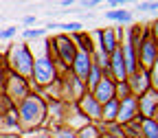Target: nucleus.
<instances>
[{"mask_svg":"<svg viewBox=\"0 0 158 138\" xmlns=\"http://www.w3.org/2000/svg\"><path fill=\"white\" fill-rule=\"evenodd\" d=\"M18 114H20V121H22L27 127H33L37 125L40 121H42V116H44V105L42 101H40L37 96H24L22 101H20L18 105Z\"/></svg>","mask_w":158,"mask_h":138,"instance_id":"f257e3e1","label":"nucleus"},{"mask_svg":"<svg viewBox=\"0 0 158 138\" xmlns=\"http://www.w3.org/2000/svg\"><path fill=\"white\" fill-rule=\"evenodd\" d=\"M9 64H11V68H13L20 77L33 75V59H31V53H29V48L22 46V44H18V46L11 51Z\"/></svg>","mask_w":158,"mask_h":138,"instance_id":"f03ea898","label":"nucleus"},{"mask_svg":"<svg viewBox=\"0 0 158 138\" xmlns=\"http://www.w3.org/2000/svg\"><path fill=\"white\" fill-rule=\"evenodd\" d=\"M33 75L40 83H48L51 79H53V64H51V59L48 57H40L33 62Z\"/></svg>","mask_w":158,"mask_h":138,"instance_id":"7ed1b4c3","label":"nucleus"},{"mask_svg":"<svg viewBox=\"0 0 158 138\" xmlns=\"http://www.w3.org/2000/svg\"><path fill=\"white\" fill-rule=\"evenodd\" d=\"M141 62L147 70H152V66L156 64V44L152 37H145L141 44Z\"/></svg>","mask_w":158,"mask_h":138,"instance_id":"20e7f679","label":"nucleus"},{"mask_svg":"<svg viewBox=\"0 0 158 138\" xmlns=\"http://www.w3.org/2000/svg\"><path fill=\"white\" fill-rule=\"evenodd\" d=\"M97 90H94V101L99 103H108V101H112L114 99V83L110 81V79H101L97 86H94Z\"/></svg>","mask_w":158,"mask_h":138,"instance_id":"39448f33","label":"nucleus"},{"mask_svg":"<svg viewBox=\"0 0 158 138\" xmlns=\"http://www.w3.org/2000/svg\"><path fill=\"white\" fill-rule=\"evenodd\" d=\"M136 110H138V103H136V99H134V96H127V99H123V105L118 108V112H116L118 121H121V123H127V121H132V118L136 116Z\"/></svg>","mask_w":158,"mask_h":138,"instance_id":"423d86ee","label":"nucleus"},{"mask_svg":"<svg viewBox=\"0 0 158 138\" xmlns=\"http://www.w3.org/2000/svg\"><path fill=\"white\" fill-rule=\"evenodd\" d=\"M88 70H90V59H88V51H79L77 55H75V72H77V79L81 77V79H86L88 77Z\"/></svg>","mask_w":158,"mask_h":138,"instance_id":"0eeeda50","label":"nucleus"},{"mask_svg":"<svg viewBox=\"0 0 158 138\" xmlns=\"http://www.w3.org/2000/svg\"><path fill=\"white\" fill-rule=\"evenodd\" d=\"M27 81H22V77L20 75H13L11 77V81H9V99H22L27 96V90H24Z\"/></svg>","mask_w":158,"mask_h":138,"instance_id":"6e6552de","label":"nucleus"},{"mask_svg":"<svg viewBox=\"0 0 158 138\" xmlns=\"http://www.w3.org/2000/svg\"><path fill=\"white\" fill-rule=\"evenodd\" d=\"M55 44H57V51H59V55H62V59H64L66 64H70L73 59H75V55H77L75 48H73V44L68 42L66 37H57V39H55Z\"/></svg>","mask_w":158,"mask_h":138,"instance_id":"1a4fd4ad","label":"nucleus"},{"mask_svg":"<svg viewBox=\"0 0 158 138\" xmlns=\"http://www.w3.org/2000/svg\"><path fill=\"white\" fill-rule=\"evenodd\" d=\"M156 103H158V94L147 90V92L143 94V99H141V112H143L145 116H154V112H156Z\"/></svg>","mask_w":158,"mask_h":138,"instance_id":"9d476101","label":"nucleus"},{"mask_svg":"<svg viewBox=\"0 0 158 138\" xmlns=\"http://www.w3.org/2000/svg\"><path fill=\"white\" fill-rule=\"evenodd\" d=\"M112 70H114V77L118 79V81H123V79L127 77V72H125V64H123V57H121V51H114L112 53Z\"/></svg>","mask_w":158,"mask_h":138,"instance_id":"9b49d317","label":"nucleus"},{"mask_svg":"<svg viewBox=\"0 0 158 138\" xmlns=\"http://www.w3.org/2000/svg\"><path fill=\"white\" fill-rule=\"evenodd\" d=\"M101 39H103V51L106 53H114L116 51V31L114 29H108L101 33Z\"/></svg>","mask_w":158,"mask_h":138,"instance_id":"f8f14e48","label":"nucleus"},{"mask_svg":"<svg viewBox=\"0 0 158 138\" xmlns=\"http://www.w3.org/2000/svg\"><path fill=\"white\" fill-rule=\"evenodd\" d=\"M132 79H134L132 90H136V92H147V72H134Z\"/></svg>","mask_w":158,"mask_h":138,"instance_id":"ddd939ff","label":"nucleus"},{"mask_svg":"<svg viewBox=\"0 0 158 138\" xmlns=\"http://www.w3.org/2000/svg\"><path fill=\"white\" fill-rule=\"evenodd\" d=\"M143 134H145V138H158V123L152 121V118L143 121Z\"/></svg>","mask_w":158,"mask_h":138,"instance_id":"4468645a","label":"nucleus"},{"mask_svg":"<svg viewBox=\"0 0 158 138\" xmlns=\"http://www.w3.org/2000/svg\"><path fill=\"white\" fill-rule=\"evenodd\" d=\"M86 81H88L90 86H97L99 81H101V68H99L97 64H94V66H90V70H88V77H86Z\"/></svg>","mask_w":158,"mask_h":138,"instance_id":"2eb2a0df","label":"nucleus"},{"mask_svg":"<svg viewBox=\"0 0 158 138\" xmlns=\"http://www.w3.org/2000/svg\"><path fill=\"white\" fill-rule=\"evenodd\" d=\"M116 112H118V103H116V99H112V101H108V103H106L103 118H106V121H112V118L116 116Z\"/></svg>","mask_w":158,"mask_h":138,"instance_id":"dca6fc26","label":"nucleus"},{"mask_svg":"<svg viewBox=\"0 0 158 138\" xmlns=\"http://www.w3.org/2000/svg\"><path fill=\"white\" fill-rule=\"evenodd\" d=\"M106 18L118 20V22H130V20H132V13H130V11H108Z\"/></svg>","mask_w":158,"mask_h":138,"instance_id":"f3484780","label":"nucleus"},{"mask_svg":"<svg viewBox=\"0 0 158 138\" xmlns=\"http://www.w3.org/2000/svg\"><path fill=\"white\" fill-rule=\"evenodd\" d=\"M84 105H86V110H88V114H90L92 118H97V116H99V103L94 101V96H86Z\"/></svg>","mask_w":158,"mask_h":138,"instance_id":"a211bd4d","label":"nucleus"},{"mask_svg":"<svg viewBox=\"0 0 158 138\" xmlns=\"http://www.w3.org/2000/svg\"><path fill=\"white\" fill-rule=\"evenodd\" d=\"M2 116H5V123H7L9 127H15V125H18V118H15L18 114H15L13 110H9V112H7V114H2Z\"/></svg>","mask_w":158,"mask_h":138,"instance_id":"6ab92c4d","label":"nucleus"},{"mask_svg":"<svg viewBox=\"0 0 158 138\" xmlns=\"http://www.w3.org/2000/svg\"><path fill=\"white\" fill-rule=\"evenodd\" d=\"M40 35H44V29H27V31H24V37H27V39H35V37H40Z\"/></svg>","mask_w":158,"mask_h":138,"instance_id":"aec40b11","label":"nucleus"},{"mask_svg":"<svg viewBox=\"0 0 158 138\" xmlns=\"http://www.w3.org/2000/svg\"><path fill=\"white\" fill-rule=\"evenodd\" d=\"M15 35V26H9V29H2L0 31V39H9Z\"/></svg>","mask_w":158,"mask_h":138,"instance_id":"412c9836","label":"nucleus"},{"mask_svg":"<svg viewBox=\"0 0 158 138\" xmlns=\"http://www.w3.org/2000/svg\"><path fill=\"white\" fill-rule=\"evenodd\" d=\"M59 29H64V31H79L81 24H79V22H68V24H59Z\"/></svg>","mask_w":158,"mask_h":138,"instance_id":"4be33fe9","label":"nucleus"},{"mask_svg":"<svg viewBox=\"0 0 158 138\" xmlns=\"http://www.w3.org/2000/svg\"><path fill=\"white\" fill-rule=\"evenodd\" d=\"M138 9L141 11H154V9H158V2H143V5H138Z\"/></svg>","mask_w":158,"mask_h":138,"instance_id":"5701e85b","label":"nucleus"},{"mask_svg":"<svg viewBox=\"0 0 158 138\" xmlns=\"http://www.w3.org/2000/svg\"><path fill=\"white\" fill-rule=\"evenodd\" d=\"M152 81H154V86L158 88V59H156V64L152 66Z\"/></svg>","mask_w":158,"mask_h":138,"instance_id":"b1692460","label":"nucleus"},{"mask_svg":"<svg viewBox=\"0 0 158 138\" xmlns=\"http://www.w3.org/2000/svg\"><path fill=\"white\" fill-rule=\"evenodd\" d=\"M57 138H77L75 134H70V132H59L57 134Z\"/></svg>","mask_w":158,"mask_h":138,"instance_id":"393cba45","label":"nucleus"},{"mask_svg":"<svg viewBox=\"0 0 158 138\" xmlns=\"http://www.w3.org/2000/svg\"><path fill=\"white\" fill-rule=\"evenodd\" d=\"M84 5H86V7H97V5H99V0H90V2H84Z\"/></svg>","mask_w":158,"mask_h":138,"instance_id":"a878e982","label":"nucleus"},{"mask_svg":"<svg viewBox=\"0 0 158 138\" xmlns=\"http://www.w3.org/2000/svg\"><path fill=\"white\" fill-rule=\"evenodd\" d=\"M33 22H35V18H31V15H29V18H24V24H33Z\"/></svg>","mask_w":158,"mask_h":138,"instance_id":"bb28decb","label":"nucleus"},{"mask_svg":"<svg viewBox=\"0 0 158 138\" xmlns=\"http://www.w3.org/2000/svg\"><path fill=\"white\" fill-rule=\"evenodd\" d=\"M154 33H156V35H158V22H156V31H154Z\"/></svg>","mask_w":158,"mask_h":138,"instance_id":"cd10ccee","label":"nucleus"},{"mask_svg":"<svg viewBox=\"0 0 158 138\" xmlns=\"http://www.w3.org/2000/svg\"><path fill=\"white\" fill-rule=\"evenodd\" d=\"M37 138H48V136H44V134H42V136H37Z\"/></svg>","mask_w":158,"mask_h":138,"instance_id":"c85d7f7f","label":"nucleus"},{"mask_svg":"<svg viewBox=\"0 0 158 138\" xmlns=\"http://www.w3.org/2000/svg\"><path fill=\"white\" fill-rule=\"evenodd\" d=\"M0 138H5V136H2V134H0Z\"/></svg>","mask_w":158,"mask_h":138,"instance_id":"c756f323","label":"nucleus"}]
</instances>
